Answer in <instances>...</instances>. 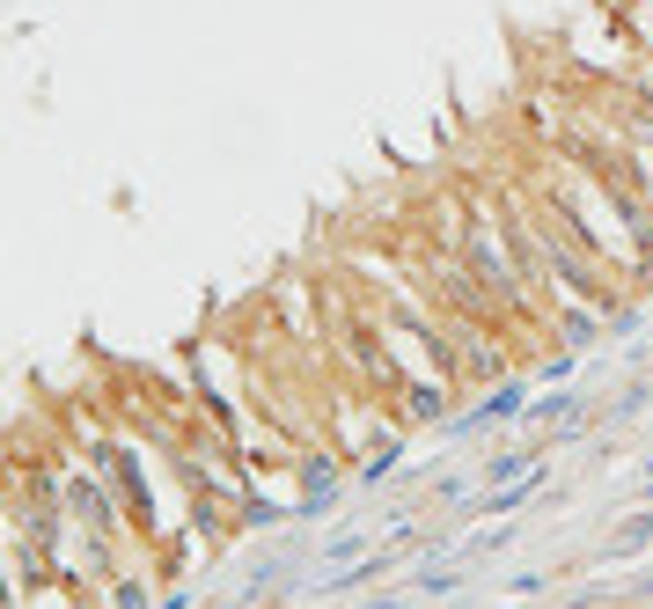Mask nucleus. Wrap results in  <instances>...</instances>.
I'll return each instance as SVG.
<instances>
[{"label":"nucleus","instance_id":"nucleus-1","mask_svg":"<svg viewBox=\"0 0 653 609\" xmlns=\"http://www.w3.org/2000/svg\"><path fill=\"white\" fill-rule=\"evenodd\" d=\"M522 411H529V382H499L485 405L470 411V419H455V427H463V433L470 427H499V419H522Z\"/></svg>","mask_w":653,"mask_h":609},{"label":"nucleus","instance_id":"nucleus-2","mask_svg":"<svg viewBox=\"0 0 653 609\" xmlns=\"http://www.w3.org/2000/svg\"><path fill=\"white\" fill-rule=\"evenodd\" d=\"M646 544H653V507H646V514H632V522H617V536H610V558H639Z\"/></svg>","mask_w":653,"mask_h":609},{"label":"nucleus","instance_id":"nucleus-3","mask_svg":"<svg viewBox=\"0 0 653 609\" xmlns=\"http://www.w3.org/2000/svg\"><path fill=\"white\" fill-rule=\"evenodd\" d=\"M529 419H536V427H580V405H572V397H544V405H529Z\"/></svg>","mask_w":653,"mask_h":609},{"label":"nucleus","instance_id":"nucleus-4","mask_svg":"<svg viewBox=\"0 0 653 609\" xmlns=\"http://www.w3.org/2000/svg\"><path fill=\"white\" fill-rule=\"evenodd\" d=\"M463 588V566H426L419 573V595H455Z\"/></svg>","mask_w":653,"mask_h":609},{"label":"nucleus","instance_id":"nucleus-5","mask_svg":"<svg viewBox=\"0 0 653 609\" xmlns=\"http://www.w3.org/2000/svg\"><path fill=\"white\" fill-rule=\"evenodd\" d=\"M110 609H155L147 580H110Z\"/></svg>","mask_w":653,"mask_h":609},{"label":"nucleus","instance_id":"nucleus-6","mask_svg":"<svg viewBox=\"0 0 653 609\" xmlns=\"http://www.w3.org/2000/svg\"><path fill=\"white\" fill-rule=\"evenodd\" d=\"M155 609H191V595H185V588H169V595H162V602H155Z\"/></svg>","mask_w":653,"mask_h":609},{"label":"nucleus","instance_id":"nucleus-7","mask_svg":"<svg viewBox=\"0 0 653 609\" xmlns=\"http://www.w3.org/2000/svg\"><path fill=\"white\" fill-rule=\"evenodd\" d=\"M632 595H639V602H653V573H646V580H639V588H632Z\"/></svg>","mask_w":653,"mask_h":609}]
</instances>
